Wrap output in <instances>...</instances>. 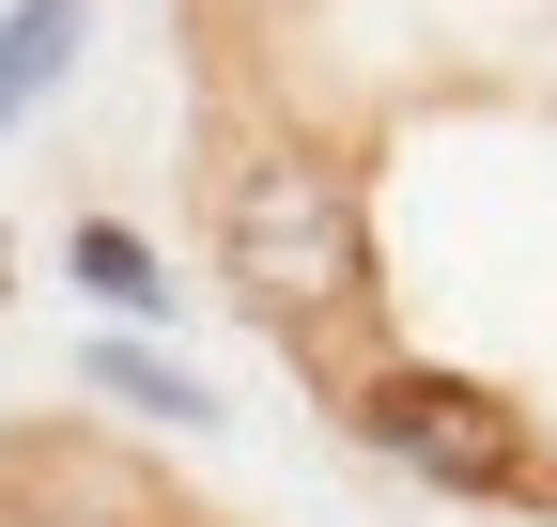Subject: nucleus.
Segmentation results:
<instances>
[{"label":"nucleus","instance_id":"obj_1","mask_svg":"<svg viewBox=\"0 0 557 527\" xmlns=\"http://www.w3.org/2000/svg\"><path fill=\"white\" fill-rule=\"evenodd\" d=\"M201 248H218L233 310H263L278 342H325V326L372 310V218H357V171H341L310 124H278V109L201 124Z\"/></svg>","mask_w":557,"mask_h":527},{"label":"nucleus","instance_id":"obj_2","mask_svg":"<svg viewBox=\"0 0 557 527\" xmlns=\"http://www.w3.org/2000/svg\"><path fill=\"white\" fill-rule=\"evenodd\" d=\"M341 419H357V450H387L403 481L434 497H480V512H542L557 466H542V419L511 404L496 372H449V357H372L357 388H341Z\"/></svg>","mask_w":557,"mask_h":527},{"label":"nucleus","instance_id":"obj_3","mask_svg":"<svg viewBox=\"0 0 557 527\" xmlns=\"http://www.w3.org/2000/svg\"><path fill=\"white\" fill-rule=\"evenodd\" d=\"M78 32H94V0H16V16H0V124L47 109V78L78 62Z\"/></svg>","mask_w":557,"mask_h":527},{"label":"nucleus","instance_id":"obj_4","mask_svg":"<svg viewBox=\"0 0 557 527\" xmlns=\"http://www.w3.org/2000/svg\"><path fill=\"white\" fill-rule=\"evenodd\" d=\"M78 295H109L124 326H139V310H171V280H156V248H139L124 218H78Z\"/></svg>","mask_w":557,"mask_h":527},{"label":"nucleus","instance_id":"obj_5","mask_svg":"<svg viewBox=\"0 0 557 527\" xmlns=\"http://www.w3.org/2000/svg\"><path fill=\"white\" fill-rule=\"evenodd\" d=\"M94 388H109V404H139V419H218L171 357H139V342H94Z\"/></svg>","mask_w":557,"mask_h":527}]
</instances>
